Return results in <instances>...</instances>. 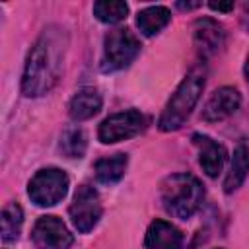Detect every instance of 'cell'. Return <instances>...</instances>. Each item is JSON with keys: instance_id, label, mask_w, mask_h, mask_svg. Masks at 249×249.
<instances>
[{"instance_id": "7c38bea8", "label": "cell", "mask_w": 249, "mask_h": 249, "mask_svg": "<svg viewBox=\"0 0 249 249\" xmlns=\"http://www.w3.org/2000/svg\"><path fill=\"white\" fill-rule=\"evenodd\" d=\"M146 249H181L183 233L171 222L154 220L146 230Z\"/></svg>"}, {"instance_id": "ac0fdd59", "label": "cell", "mask_w": 249, "mask_h": 249, "mask_svg": "<svg viewBox=\"0 0 249 249\" xmlns=\"http://www.w3.org/2000/svg\"><path fill=\"white\" fill-rule=\"evenodd\" d=\"M88 148V136L82 128H68L60 136V152L66 158H82Z\"/></svg>"}, {"instance_id": "44dd1931", "label": "cell", "mask_w": 249, "mask_h": 249, "mask_svg": "<svg viewBox=\"0 0 249 249\" xmlns=\"http://www.w3.org/2000/svg\"><path fill=\"white\" fill-rule=\"evenodd\" d=\"M241 21L245 25V29L249 31V2L243 4V12H241Z\"/></svg>"}, {"instance_id": "9a60e30c", "label": "cell", "mask_w": 249, "mask_h": 249, "mask_svg": "<svg viewBox=\"0 0 249 249\" xmlns=\"http://www.w3.org/2000/svg\"><path fill=\"white\" fill-rule=\"evenodd\" d=\"M128 165V158L126 154H113L107 158H101L95 161V179L103 185H113L117 181H121V177L124 175Z\"/></svg>"}, {"instance_id": "8992f818", "label": "cell", "mask_w": 249, "mask_h": 249, "mask_svg": "<svg viewBox=\"0 0 249 249\" xmlns=\"http://www.w3.org/2000/svg\"><path fill=\"white\" fill-rule=\"evenodd\" d=\"M144 126H146V117L136 109H128V111H121L107 117L99 124L97 136L103 144H115L140 134Z\"/></svg>"}, {"instance_id": "e0dca14e", "label": "cell", "mask_w": 249, "mask_h": 249, "mask_svg": "<svg viewBox=\"0 0 249 249\" xmlns=\"http://www.w3.org/2000/svg\"><path fill=\"white\" fill-rule=\"evenodd\" d=\"M0 224H2V239L6 243L18 239L19 231H21V226H23V210H21V206L18 202L6 204L4 210H2Z\"/></svg>"}, {"instance_id": "7a4b0ae2", "label": "cell", "mask_w": 249, "mask_h": 249, "mask_svg": "<svg viewBox=\"0 0 249 249\" xmlns=\"http://www.w3.org/2000/svg\"><path fill=\"white\" fill-rule=\"evenodd\" d=\"M204 82H206V70L202 64H198L183 78V82L179 84V88L167 101V105L158 121L160 130L171 132V130H177L183 126V123L189 119L195 105L198 103V97L204 89Z\"/></svg>"}, {"instance_id": "7402d4cb", "label": "cell", "mask_w": 249, "mask_h": 249, "mask_svg": "<svg viewBox=\"0 0 249 249\" xmlns=\"http://www.w3.org/2000/svg\"><path fill=\"white\" fill-rule=\"evenodd\" d=\"M198 6H200V2H177V8L179 10H195Z\"/></svg>"}, {"instance_id": "2e32d148", "label": "cell", "mask_w": 249, "mask_h": 249, "mask_svg": "<svg viewBox=\"0 0 249 249\" xmlns=\"http://www.w3.org/2000/svg\"><path fill=\"white\" fill-rule=\"evenodd\" d=\"M171 21V12L165 6H150L136 16V25L142 31V35L152 37L160 33L167 23Z\"/></svg>"}, {"instance_id": "277c9868", "label": "cell", "mask_w": 249, "mask_h": 249, "mask_svg": "<svg viewBox=\"0 0 249 249\" xmlns=\"http://www.w3.org/2000/svg\"><path fill=\"white\" fill-rule=\"evenodd\" d=\"M138 53H140V41L130 29L126 27L113 29L105 35V41H103L101 68L105 72L123 70L138 56Z\"/></svg>"}, {"instance_id": "ba28073f", "label": "cell", "mask_w": 249, "mask_h": 249, "mask_svg": "<svg viewBox=\"0 0 249 249\" xmlns=\"http://www.w3.org/2000/svg\"><path fill=\"white\" fill-rule=\"evenodd\" d=\"M31 239L37 249H68L74 243V235L56 216H41L33 226Z\"/></svg>"}, {"instance_id": "d6986e66", "label": "cell", "mask_w": 249, "mask_h": 249, "mask_svg": "<svg viewBox=\"0 0 249 249\" xmlns=\"http://www.w3.org/2000/svg\"><path fill=\"white\" fill-rule=\"evenodd\" d=\"M128 6L126 2H117V0H105V2H95L93 4V16L103 21V23H119L126 18Z\"/></svg>"}, {"instance_id": "6da1fadb", "label": "cell", "mask_w": 249, "mask_h": 249, "mask_svg": "<svg viewBox=\"0 0 249 249\" xmlns=\"http://www.w3.org/2000/svg\"><path fill=\"white\" fill-rule=\"evenodd\" d=\"M66 51V33L60 27H47L39 39L33 43L23 76H21V91L27 97H39L49 93L62 72V60Z\"/></svg>"}, {"instance_id": "5b68a950", "label": "cell", "mask_w": 249, "mask_h": 249, "mask_svg": "<svg viewBox=\"0 0 249 249\" xmlns=\"http://www.w3.org/2000/svg\"><path fill=\"white\" fill-rule=\"evenodd\" d=\"M68 193V175L58 167L39 169L27 187L31 202L37 206H54Z\"/></svg>"}, {"instance_id": "52a82bcc", "label": "cell", "mask_w": 249, "mask_h": 249, "mask_svg": "<svg viewBox=\"0 0 249 249\" xmlns=\"http://www.w3.org/2000/svg\"><path fill=\"white\" fill-rule=\"evenodd\" d=\"M68 212H70V220H72L74 228L80 233L91 231L97 226V222L101 218V212H103L97 191L93 187H89V185L78 187Z\"/></svg>"}, {"instance_id": "5bb4252c", "label": "cell", "mask_w": 249, "mask_h": 249, "mask_svg": "<svg viewBox=\"0 0 249 249\" xmlns=\"http://www.w3.org/2000/svg\"><path fill=\"white\" fill-rule=\"evenodd\" d=\"M247 173H249V146L247 144H239L233 150L231 165H230V171H228L226 181H224V191L226 193L237 191L243 185Z\"/></svg>"}, {"instance_id": "3957f363", "label": "cell", "mask_w": 249, "mask_h": 249, "mask_svg": "<svg viewBox=\"0 0 249 249\" xmlns=\"http://www.w3.org/2000/svg\"><path fill=\"white\" fill-rule=\"evenodd\" d=\"M204 189L191 173H173L160 185V200L167 214L187 220L202 204Z\"/></svg>"}, {"instance_id": "4fadbf2b", "label": "cell", "mask_w": 249, "mask_h": 249, "mask_svg": "<svg viewBox=\"0 0 249 249\" xmlns=\"http://www.w3.org/2000/svg\"><path fill=\"white\" fill-rule=\"evenodd\" d=\"M101 105H103V99H101V93L97 89L82 88L70 99L68 113H70L72 121H88V119H91L93 115L99 113Z\"/></svg>"}, {"instance_id": "9c48e42d", "label": "cell", "mask_w": 249, "mask_h": 249, "mask_svg": "<svg viewBox=\"0 0 249 249\" xmlns=\"http://www.w3.org/2000/svg\"><path fill=\"white\" fill-rule=\"evenodd\" d=\"M193 41L196 47V53L202 58H208L212 54H216L226 41V31L222 27V23H218L212 18H200L195 21L193 27Z\"/></svg>"}, {"instance_id": "ffe728a7", "label": "cell", "mask_w": 249, "mask_h": 249, "mask_svg": "<svg viewBox=\"0 0 249 249\" xmlns=\"http://www.w3.org/2000/svg\"><path fill=\"white\" fill-rule=\"evenodd\" d=\"M208 6L214 12H231L233 10V2H210Z\"/></svg>"}, {"instance_id": "603a6c76", "label": "cell", "mask_w": 249, "mask_h": 249, "mask_svg": "<svg viewBox=\"0 0 249 249\" xmlns=\"http://www.w3.org/2000/svg\"><path fill=\"white\" fill-rule=\"evenodd\" d=\"M243 72H245V78H247V82H249V56H247V60H245V66H243Z\"/></svg>"}, {"instance_id": "30bf717a", "label": "cell", "mask_w": 249, "mask_h": 249, "mask_svg": "<svg viewBox=\"0 0 249 249\" xmlns=\"http://www.w3.org/2000/svg\"><path fill=\"white\" fill-rule=\"evenodd\" d=\"M241 105V93L231 88V86H224V88H218L210 97L208 101L204 103L202 107V119L206 123H218V121H224L228 117H231Z\"/></svg>"}, {"instance_id": "cb8c5ba5", "label": "cell", "mask_w": 249, "mask_h": 249, "mask_svg": "<svg viewBox=\"0 0 249 249\" xmlns=\"http://www.w3.org/2000/svg\"><path fill=\"white\" fill-rule=\"evenodd\" d=\"M218 249H224V247H218Z\"/></svg>"}, {"instance_id": "8fae6325", "label": "cell", "mask_w": 249, "mask_h": 249, "mask_svg": "<svg viewBox=\"0 0 249 249\" xmlns=\"http://www.w3.org/2000/svg\"><path fill=\"white\" fill-rule=\"evenodd\" d=\"M193 144L198 150V163L208 177H216L226 163V148L206 134H193Z\"/></svg>"}]
</instances>
